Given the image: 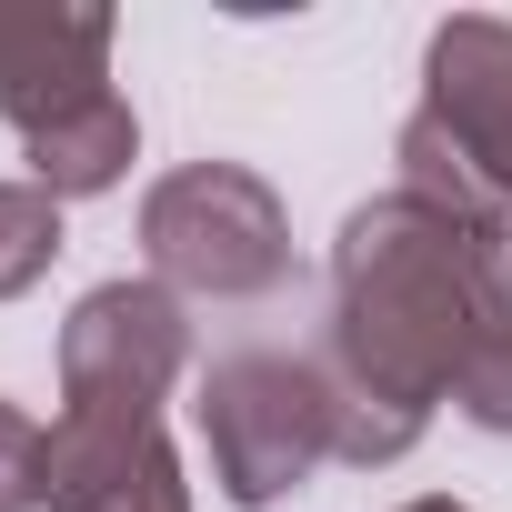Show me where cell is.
Listing matches in <instances>:
<instances>
[{"label": "cell", "instance_id": "obj_1", "mask_svg": "<svg viewBox=\"0 0 512 512\" xmlns=\"http://www.w3.org/2000/svg\"><path fill=\"white\" fill-rule=\"evenodd\" d=\"M512 302V221L442 211L422 191H382L332 241V402L342 462H402L432 412L462 392L482 332Z\"/></svg>", "mask_w": 512, "mask_h": 512}, {"label": "cell", "instance_id": "obj_2", "mask_svg": "<svg viewBox=\"0 0 512 512\" xmlns=\"http://www.w3.org/2000/svg\"><path fill=\"white\" fill-rule=\"evenodd\" d=\"M141 262L171 302H272L292 282V211L241 161H181L141 191Z\"/></svg>", "mask_w": 512, "mask_h": 512}, {"label": "cell", "instance_id": "obj_3", "mask_svg": "<svg viewBox=\"0 0 512 512\" xmlns=\"http://www.w3.org/2000/svg\"><path fill=\"white\" fill-rule=\"evenodd\" d=\"M201 452L231 512H272L282 492H302L322 462H342V402L332 372L302 352H231L201 372Z\"/></svg>", "mask_w": 512, "mask_h": 512}, {"label": "cell", "instance_id": "obj_4", "mask_svg": "<svg viewBox=\"0 0 512 512\" xmlns=\"http://www.w3.org/2000/svg\"><path fill=\"white\" fill-rule=\"evenodd\" d=\"M191 372V312L161 282H101L61 322V412H151Z\"/></svg>", "mask_w": 512, "mask_h": 512}, {"label": "cell", "instance_id": "obj_5", "mask_svg": "<svg viewBox=\"0 0 512 512\" xmlns=\"http://www.w3.org/2000/svg\"><path fill=\"white\" fill-rule=\"evenodd\" d=\"M111 41L121 21L91 0H0V121L21 141L71 121L81 101L111 91Z\"/></svg>", "mask_w": 512, "mask_h": 512}, {"label": "cell", "instance_id": "obj_6", "mask_svg": "<svg viewBox=\"0 0 512 512\" xmlns=\"http://www.w3.org/2000/svg\"><path fill=\"white\" fill-rule=\"evenodd\" d=\"M422 121L512 211V21L462 11V21L432 31V51H422Z\"/></svg>", "mask_w": 512, "mask_h": 512}, {"label": "cell", "instance_id": "obj_7", "mask_svg": "<svg viewBox=\"0 0 512 512\" xmlns=\"http://www.w3.org/2000/svg\"><path fill=\"white\" fill-rule=\"evenodd\" d=\"M51 512H191L171 432L151 412H61L51 422Z\"/></svg>", "mask_w": 512, "mask_h": 512}, {"label": "cell", "instance_id": "obj_8", "mask_svg": "<svg viewBox=\"0 0 512 512\" xmlns=\"http://www.w3.org/2000/svg\"><path fill=\"white\" fill-rule=\"evenodd\" d=\"M21 151H31V181H41L51 201H91V191L131 181V161H141V121H131L121 91H101V101H81L71 121L31 131Z\"/></svg>", "mask_w": 512, "mask_h": 512}, {"label": "cell", "instance_id": "obj_9", "mask_svg": "<svg viewBox=\"0 0 512 512\" xmlns=\"http://www.w3.org/2000/svg\"><path fill=\"white\" fill-rule=\"evenodd\" d=\"M61 262V201L41 181H0V302H21Z\"/></svg>", "mask_w": 512, "mask_h": 512}, {"label": "cell", "instance_id": "obj_10", "mask_svg": "<svg viewBox=\"0 0 512 512\" xmlns=\"http://www.w3.org/2000/svg\"><path fill=\"white\" fill-rule=\"evenodd\" d=\"M0 512H51V432L0 402Z\"/></svg>", "mask_w": 512, "mask_h": 512}, {"label": "cell", "instance_id": "obj_11", "mask_svg": "<svg viewBox=\"0 0 512 512\" xmlns=\"http://www.w3.org/2000/svg\"><path fill=\"white\" fill-rule=\"evenodd\" d=\"M402 512H472V502H452V492H422V502H402Z\"/></svg>", "mask_w": 512, "mask_h": 512}]
</instances>
